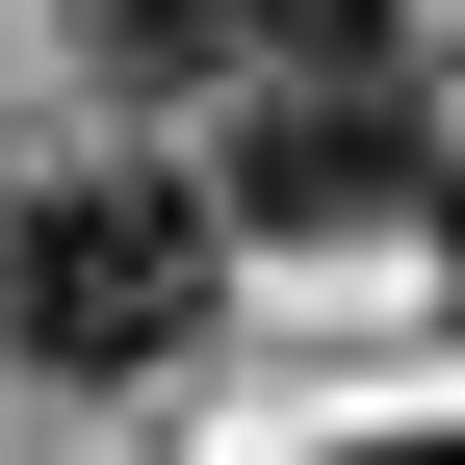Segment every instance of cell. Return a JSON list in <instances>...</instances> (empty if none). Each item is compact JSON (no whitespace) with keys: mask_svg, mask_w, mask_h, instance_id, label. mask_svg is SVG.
I'll list each match as a JSON object with an SVG mask.
<instances>
[{"mask_svg":"<svg viewBox=\"0 0 465 465\" xmlns=\"http://www.w3.org/2000/svg\"><path fill=\"white\" fill-rule=\"evenodd\" d=\"M414 465H465V440H414Z\"/></svg>","mask_w":465,"mask_h":465,"instance_id":"5","label":"cell"},{"mask_svg":"<svg viewBox=\"0 0 465 465\" xmlns=\"http://www.w3.org/2000/svg\"><path fill=\"white\" fill-rule=\"evenodd\" d=\"M440 232H465V104H440Z\"/></svg>","mask_w":465,"mask_h":465,"instance_id":"4","label":"cell"},{"mask_svg":"<svg viewBox=\"0 0 465 465\" xmlns=\"http://www.w3.org/2000/svg\"><path fill=\"white\" fill-rule=\"evenodd\" d=\"M259 52H284V0H104V78L130 104H232Z\"/></svg>","mask_w":465,"mask_h":465,"instance_id":"3","label":"cell"},{"mask_svg":"<svg viewBox=\"0 0 465 465\" xmlns=\"http://www.w3.org/2000/svg\"><path fill=\"white\" fill-rule=\"evenodd\" d=\"M207 259H232V207H207V182L78 155V182L0 207V336H26L52 388H155V362L207 336Z\"/></svg>","mask_w":465,"mask_h":465,"instance_id":"1","label":"cell"},{"mask_svg":"<svg viewBox=\"0 0 465 465\" xmlns=\"http://www.w3.org/2000/svg\"><path fill=\"white\" fill-rule=\"evenodd\" d=\"M207 207H232V232H414V207H440V104L362 78V52H284V78H232Z\"/></svg>","mask_w":465,"mask_h":465,"instance_id":"2","label":"cell"}]
</instances>
